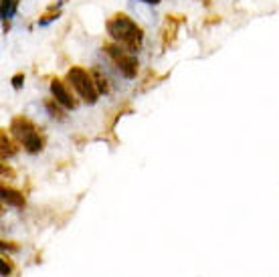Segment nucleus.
<instances>
[{"label":"nucleus","instance_id":"obj_1","mask_svg":"<svg viewBox=\"0 0 279 277\" xmlns=\"http://www.w3.org/2000/svg\"><path fill=\"white\" fill-rule=\"evenodd\" d=\"M105 29H108L110 37L115 40L117 45L126 47L130 53L140 51L142 40H144V33L128 15H124V12L113 15L108 22H105Z\"/></svg>","mask_w":279,"mask_h":277},{"label":"nucleus","instance_id":"obj_2","mask_svg":"<svg viewBox=\"0 0 279 277\" xmlns=\"http://www.w3.org/2000/svg\"><path fill=\"white\" fill-rule=\"evenodd\" d=\"M67 81L71 83V87L79 93L85 103H95L99 98V89L95 85V79L93 73H89L83 67H71L67 71Z\"/></svg>","mask_w":279,"mask_h":277},{"label":"nucleus","instance_id":"obj_3","mask_svg":"<svg viewBox=\"0 0 279 277\" xmlns=\"http://www.w3.org/2000/svg\"><path fill=\"white\" fill-rule=\"evenodd\" d=\"M10 130L20 140V144L24 146V150L29 152V154H37V152L43 150V138L38 136L35 123L31 119L15 118V119H12V123H10Z\"/></svg>","mask_w":279,"mask_h":277},{"label":"nucleus","instance_id":"obj_4","mask_svg":"<svg viewBox=\"0 0 279 277\" xmlns=\"http://www.w3.org/2000/svg\"><path fill=\"white\" fill-rule=\"evenodd\" d=\"M103 51L110 55L112 61L115 63V67H117L128 79H134V77L138 75V59H136L126 47L117 45V43H105V45H103Z\"/></svg>","mask_w":279,"mask_h":277},{"label":"nucleus","instance_id":"obj_5","mask_svg":"<svg viewBox=\"0 0 279 277\" xmlns=\"http://www.w3.org/2000/svg\"><path fill=\"white\" fill-rule=\"evenodd\" d=\"M51 93H53V98L59 101V105L67 107V109H75L77 107V99L71 95V91L65 87V83L61 79H53L51 81Z\"/></svg>","mask_w":279,"mask_h":277},{"label":"nucleus","instance_id":"obj_6","mask_svg":"<svg viewBox=\"0 0 279 277\" xmlns=\"http://www.w3.org/2000/svg\"><path fill=\"white\" fill-rule=\"evenodd\" d=\"M2 200L6 204H10V206H17V209H22V206H24V197L20 195L19 190H15V188L2 186Z\"/></svg>","mask_w":279,"mask_h":277},{"label":"nucleus","instance_id":"obj_7","mask_svg":"<svg viewBox=\"0 0 279 277\" xmlns=\"http://www.w3.org/2000/svg\"><path fill=\"white\" fill-rule=\"evenodd\" d=\"M15 152H17V148H15V146H12V142L8 140V136H6V132L2 130V158L6 160L8 156H12V154H15Z\"/></svg>","mask_w":279,"mask_h":277},{"label":"nucleus","instance_id":"obj_8","mask_svg":"<svg viewBox=\"0 0 279 277\" xmlns=\"http://www.w3.org/2000/svg\"><path fill=\"white\" fill-rule=\"evenodd\" d=\"M93 79H95V85H97L99 93H108V91H110V83H108V79H105L99 71H93Z\"/></svg>","mask_w":279,"mask_h":277},{"label":"nucleus","instance_id":"obj_9","mask_svg":"<svg viewBox=\"0 0 279 277\" xmlns=\"http://www.w3.org/2000/svg\"><path fill=\"white\" fill-rule=\"evenodd\" d=\"M59 101L53 98V99H47L45 101V105H47V109H49V114L53 116V118H57V119H63V114H61V109H59V105H57Z\"/></svg>","mask_w":279,"mask_h":277},{"label":"nucleus","instance_id":"obj_10","mask_svg":"<svg viewBox=\"0 0 279 277\" xmlns=\"http://www.w3.org/2000/svg\"><path fill=\"white\" fill-rule=\"evenodd\" d=\"M10 12H12V0H2V17H10Z\"/></svg>","mask_w":279,"mask_h":277},{"label":"nucleus","instance_id":"obj_11","mask_svg":"<svg viewBox=\"0 0 279 277\" xmlns=\"http://www.w3.org/2000/svg\"><path fill=\"white\" fill-rule=\"evenodd\" d=\"M22 81H24V75H22V73H17L15 77H12V87L19 89V87L22 85Z\"/></svg>","mask_w":279,"mask_h":277},{"label":"nucleus","instance_id":"obj_12","mask_svg":"<svg viewBox=\"0 0 279 277\" xmlns=\"http://www.w3.org/2000/svg\"><path fill=\"white\" fill-rule=\"evenodd\" d=\"M2 275H4V277H8V275H10V265L6 263V259L2 261Z\"/></svg>","mask_w":279,"mask_h":277},{"label":"nucleus","instance_id":"obj_13","mask_svg":"<svg viewBox=\"0 0 279 277\" xmlns=\"http://www.w3.org/2000/svg\"><path fill=\"white\" fill-rule=\"evenodd\" d=\"M142 2H146V4H158L160 0H142Z\"/></svg>","mask_w":279,"mask_h":277}]
</instances>
